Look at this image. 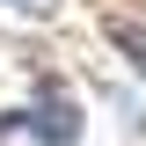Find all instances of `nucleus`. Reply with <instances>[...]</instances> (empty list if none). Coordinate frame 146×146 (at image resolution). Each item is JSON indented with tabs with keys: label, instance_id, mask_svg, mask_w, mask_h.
<instances>
[{
	"label": "nucleus",
	"instance_id": "1",
	"mask_svg": "<svg viewBox=\"0 0 146 146\" xmlns=\"http://www.w3.org/2000/svg\"><path fill=\"white\" fill-rule=\"evenodd\" d=\"M0 131H36L44 146H73V110L66 102H44V110H29V117H7Z\"/></svg>",
	"mask_w": 146,
	"mask_h": 146
},
{
	"label": "nucleus",
	"instance_id": "2",
	"mask_svg": "<svg viewBox=\"0 0 146 146\" xmlns=\"http://www.w3.org/2000/svg\"><path fill=\"white\" fill-rule=\"evenodd\" d=\"M102 44L124 58L131 73H146V22L139 15H102Z\"/></svg>",
	"mask_w": 146,
	"mask_h": 146
},
{
	"label": "nucleus",
	"instance_id": "3",
	"mask_svg": "<svg viewBox=\"0 0 146 146\" xmlns=\"http://www.w3.org/2000/svg\"><path fill=\"white\" fill-rule=\"evenodd\" d=\"M22 7H44V0H22Z\"/></svg>",
	"mask_w": 146,
	"mask_h": 146
}]
</instances>
